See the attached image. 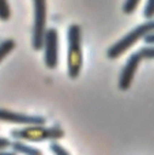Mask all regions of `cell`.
Wrapping results in <instances>:
<instances>
[{
    "mask_svg": "<svg viewBox=\"0 0 154 155\" xmlns=\"http://www.w3.org/2000/svg\"><path fill=\"white\" fill-rule=\"evenodd\" d=\"M67 40H68V53H67L68 76L71 79H76L82 71V65H83L82 30L79 25H70L68 26Z\"/></svg>",
    "mask_w": 154,
    "mask_h": 155,
    "instance_id": "obj_1",
    "label": "cell"
},
{
    "mask_svg": "<svg viewBox=\"0 0 154 155\" xmlns=\"http://www.w3.org/2000/svg\"><path fill=\"white\" fill-rule=\"evenodd\" d=\"M11 136L15 140L26 142H55L64 136V131L59 127H44V125H27L22 129L11 131Z\"/></svg>",
    "mask_w": 154,
    "mask_h": 155,
    "instance_id": "obj_2",
    "label": "cell"
},
{
    "mask_svg": "<svg viewBox=\"0 0 154 155\" xmlns=\"http://www.w3.org/2000/svg\"><path fill=\"white\" fill-rule=\"evenodd\" d=\"M152 33H154V19H149L147 22H145V23L139 25L138 27H135L134 30H131L122 40L115 42L113 45L108 49L106 56L112 60L117 59V57H120L123 53H126L130 48H132L141 38L146 37L147 34H152Z\"/></svg>",
    "mask_w": 154,
    "mask_h": 155,
    "instance_id": "obj_3",
    "label": "cell"
},
{
    "mask_svg": "<svg viewBox=\"0 0 154 155\" xmlns=\"http://www.w3.org/2000/svg\"><path fill=\"white\" fill-rule=\"evenodd\" d=\"M34 4V25H33L32 45L34 51L44 46V35L46 31V0H33Z\"/></svg>",
    "mask_w": 154,
    "mask_h": 155,
    "instance_id": "obj_4",
    "label": "cell"
},
{
    "mask_svg": "<svg viewBox=\"0 0 154 155\" xmlns=\"http://www.w3.org/2000/svg\"><path fill=\"white\" fill-rule=\"evenodd\" d=\"M44 60L49 70H55L59 61V34L56 29H46L44 35Z\"/></svg>",
    "mask_w": 154,
    "mask_h": 155,
    "instance_id": "obj_5",
    "label": "cell"
},
{
    "mask_svg": "<svg viewBox=\"0 0 154 155\" xmlns=\"http://www.w3.org/2000/svg\"><path fill=\"white\" fill-rule=\"evenodd\" d=\"M0 121L11 124H18V125H45L46 118L41 116H32L23 114V113H16L12 110L0 109Z\"/></svg>",
    "mask_w": 154,
    "mask_h": 155,
    "instance_id": "obj_6",
    "label": "cell"
},
{
    "mask_svg": "<svg viewBox=\"0 0 154 155\" xmlns=\"http://www.w3.org/2000/svg\"><path fill=\"white\" fill-rule=\"evenodd\" d=\"M142 61V57L139 54V52H135L132 53L130 57H128L126 65L123 67L122 74H120V79H119V88L123 91H127L128 88L131 87V83L134 80V76L136 74V70H138L139 64Z\"/></svg>",
    "mask_w": 154,
    "mask_h": 155,
    "instance_id": "obj_7",
    "label": "cell"
},
{
    "mask_svg": "<svg viewBox=\"0 0 154 155\" xmlns=\"http://www.w3.org/2000/svg\"><path fill=\"white\" fill-rule=\"evenodd\" d=\"M11 148L15 154H22V155H42L38 148L32 147V146L26 144V143L21 142V140H15L11 143Z\"/></svg>",
    "mask_w": 154,
    "mask_h": 155,
    "instance_id": "obj_8",
    "label": "cell"
},
{
    "mask_svg": "<svg viewBox=\"0 0 154 155\" xmlns=\"http://www.w3.org/2000/svg\"><path fill=\"white\" fill-rule=\"evenodd\" d=\"M15 48V41L14 40H5L0 42V63L11 53Z\"/></svg>",
    "mask_w": 154,
    "mask_h": 155,
    "instance_id": "obj_9",
    "label": "cell"
},
{
    "mask_svg": "<svg viewBox=\"0 0 154 155\" xmlns=\"http://www.w3.org/2000/svg\"><path fill=\"white\" fill-rule=\"evenodd\" d=\"M11 15L10 4L7 0H0V21H8Z\"/></svg>",
    "mask_w": 154,
    "mask_h": 155,
    "instance_id": "obj_10",
    "label": "cell"
},
{
    "mask_svg": "<svg viewBox=\"0 0 154 155\" xmlns=\"http://www.w3.org/2000/svg\"><path fill=\"white\" fill-rule=\"evenodd\" d=\"M141 0H126L123 4V12L124 14H132L134 11L138 8V4Z\"/></svg>",
    "mask_w": 154,
    "mask_h": 155,
    "instance_id": "obj_11",
    "label": "cell"
},
{
    "mask_svg": "<svg viewBox=\"0 0 154 155\" xmlns=\"http://www.w3.org/2000/svg\"><path fill=\"white\" fill-rule=\"evenodd\" d=\"M139 54H141L142 60L143 59H154V45H147L139 49Z\"/></svg>",
    "mask_w": 154,
    "mask_h": 155,
    "instance_id": "obj_12",
    "label": "cell"
},
{
    "mask_svg": "<svg viewBox=\"0 0 154 155\" xmlns=\"http://www.w3.org/2000/svg\"><path fill=\"white\" fill-rule=\"evenodd\" d=\"M49 150L52 151V154H53V155H70V153H68L64 147H62V146H60L59 143H56V142H52L51 143Z\"/></svg>",
    "mask_w": 154,
    "mask_h": 155,
    "instance_id": "obj_13",
    "label": "cell"
},
{
    "mask_svg": "<svg viewBox=\"0 0 154 155\" xmlns=\"http://www.w3.org/2000/svg\"><path fill=\"white\" fill-rule=\"evenodd\" d=\"M143 16L146 19H154V0H147L146 5H145Z\"/></svg>",
    "mask_w": 154,
    "mask_h": 155,
    "instance_id": "obj_14",
    "label": "cell"
},
{
    "mask_svg": "<svg viewBox=\"0 0 154 155\" xmlns=\"http://www.w3.org/2000/svg\"><path fill=\"white\" fill-rule=\"evenodd\" d=\"M11 147V142L8 139H5V137H0V151L5 150V148Z\"/></svg>",
    "mask_w": 154,
    "mask_h": 155,
    "instance_id": "obj_15",
    "label": "cell"
},
{
    "mask_svg": "<svg viewBox=\"0 0 154 155\" xmlns=\"http://www.w3.org/2000/svg\"><path fill=\"white\" fill-rule=\"evenodd\" d=\"M145 42L147 44V45H154V33H152V34H147L146 37H143Z\"/></svg>",
    "mask_w": 154,
    "mask_h": 155,
    "instance_id": "obj_16",
    "label": "cell"
},
{
    "mask_svg": "<svg viewBox=\"0 0 154 155\" xmlns=\"http://www.w3.org/2000/svg\"><path fill=\"white\" fill-rule=\"evenodd\" d=\"M0 155H18V154H15L14 151H0Z\"/></svg>",
    "mask_w": 154,
    "mask_h": 155,
    "instance_id": "obj_17",
    "label": "cell"
}]
</instances>
